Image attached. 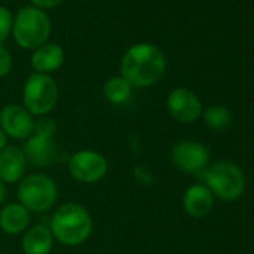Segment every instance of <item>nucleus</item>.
Returning a JSON list of instances; mask_svg holds the SVG:
<instances>
[{"label": "nucleus", "mask_w": 254, "mask_h": 254, "mask_svg": "<svg viewBox=\"0 0 254 254\" xmlns=\"http://www.w3.org/2000/svg\"><path fill=\"white\" fill-rule=\"evenodd\" d=\"M59 102V85L51 75L33 72L23 87V106L33 117H45Z\"/></svg>", "instance_id": "7"}, {"label": "nucleus", "mask_w": 254, "mask_h": 254, "mask_svg": "<svg viewBox=\"0 0 254 254\" xmlns=\"http://www.w3.org/2000/svg\"><path fill=\"white\" fill-rule=\"evenodd\" d=\"M50 230L54 241L66 247L84 244L93 232V218L90 211L78 202H64L53 214Z\"/></svg>", "instance_id": "2"}, {"label": "nucleus", "mask_w": 254, "mask_h": 254, "mask_svg": "<svg viewBox=\"0 0 254 254\" xmlns=\"http://www.w3.org/2000/svg\"><path fill=\"white\" fill-rule=\"evenodd\" d=\"M203 184L214 197L226 202L236 200L245 190V177L242 169L232 162H217L203 171Z\"/></svg>", "instance_id": "6"}, {"label": "nucleus", "mask_w": 254, "mask_h": 254, "mask_svg": "<svg viewBox=\"0 0 254 254\" xmlns=\"http://www.w3.org/2000/svg\"><path fill=\"white\" fill-rule=\"evenodd\" d=\"M35 117L18 103H8L0 109V127L8 138L26 141L35 129Z\"/></svg>", "instance_id": "11"}, {"label": "nucleus", "mask_w": 254, "mask_h": 254, "mask_svg": "<svg viewBox=\"0 0 254 254\" xmlns=\"http://www.w3.org/2000/svg\"><path fill=\"white\" fill-rule=\"evenodd\" d=\"M166 108L174 120L184 124H191L197 121L203 112V106L199 96L186 87L174 88L168 94Z\"/></svg>", "instance_id": "9"}, {"label": "nucleus", "mask_w": 254, "mask_h": 254, "mask_svg": "<svg viewBox=\"0 0 254 254\" xmlns=\"http://www.w3.org/2000/svg\"><path fill=\"white\" fill-rule=\"evenodd\" d=\"M132 85L127 82L121 75L111 76L102 87V94L106 102L112 105H121L126 103L132 97Z\"/></svg>", "instance_id": "17"}, {"label": "nucleus", "mask_w": 254, "mask_h": 254, "mask_svg": "<svg viewBox=\"0 0 254 254\" xmlns=\"http://www.w3.org/2000/svg\"><path fill=\"white\" fill-rule=\"evenodd\" d=\"M32 223V212L20 202H11L0 208V229L8 235L24 233Z\"/></svg>", "instance_id": "15"}, {"label": "nucleus", "mask_w": 254, "mask_h": 254, "mask_svg": "<svg viewBox=\"0 0 254 254\" xmlns=\"http://www.w3.org/2000/svg\"><path fill=\"white\" fill-rule=\"evenodd\" d=\"M63 0H32L33 6L45 11V9H54L57 8L59 5H62Z\"/></svg>", "instance_id": "21"}, {"label": "nucleus", "mask_w": 254, "mask_h": 254, "mask_svg": "<svg viewBox=\"0 0 254 254\" xmlns=\"http://www.w3.org/2000/svg\"><path fill=\"white\" fill-rule=\"evenodd\" d=\"M214 206V196L205 184H193L183 194V208L193 218L206 217Z\"/></svg>", "instance_id": "13"}, {"label": "nucleus", "mask_w": 254, "mask_h": 254, "mask_svg": "<svg viewBox=\"0 0 254 254\" xmlns=\"http://www.w3.org/2000/svg\"><path fill=\"white\" fill-rule=\"evenodd\" d=\"M14 66V60L11 53L3 47L0 45V78H5L11 73Z\"/></svg>", "instance_id": "20"}, {"label": "nucleus", "mask_w": 254, "mask_h": 254, "mask_svg": "<svg viewBox=\"0 0 254 254\" xmlns=\"http://www.w3.org/2000/svg\"><path fill=\"white\" fill-rule=\"evenodd\" d=\"M18 202L32 214L50 211L59 200V187L56 181L42 172L26 175L17 187Z\"/></svg>", "instance_id": "5"}, {"label": "nucleus", "mask_w": 254, "mask_h": 254, "mask_svg": "<svg viewBox=\"0 0 254 254\" xmlns=\"http://www.w3.org/2000/svg\"><path fill=\"white\" fill-rule=\"evenodd\" d=\"M51 20L48 14L36 6L21 8L12 26L15 42L24 50H36L47 44L51 35Z\"/></svg>", "instance_id": "3"}, {"label": "nucleus", "mask_w": 254, "mask_h": 254, "mask_svg": "<svg viewBox=\"0 0 254 254\" xmlns=\"http://www.w3.org/2000/svg\"><path fill=\"white\" fill-rule=\"evenodd\" d=\"M56 133L57 124L54 118H51L50 115L39 117L35 121L33 133L26 139L23 145V151L26 154L27 162L38 168L51 166L59 156Z\"/></svg>", "instance_id": "4"}, {"label": "nucleus", "mask_w": 254, "mask_h": 254, "mask_svg": "<svg viewBox=\"0 0 254 254\" xmlns=\"http://www.w3.org/2000/svg\"><path fill=\"white\" fill-rule=\"evenodd\" d=\"M172 163L184 174H199L209 163L208 148L197 141H180L171 153Z\"/></svg>", "instance_id": "10"}, {"label": "nucleus", "mask_w": 254, "mask_h": 254, "mask_svg": "<svg viewBox=\"0 0 254 254\" xmlns=\"http://www.w3.org/2000/svg\"><path fill=\"white\" fill-rule=\"evenodd\" d=\"M108 171L106 157L94 150H79L67 160L69 175L81 184H96L106 177Z\"/></svg>", "instance_id": "8"}, {"label": "nucleus", "mask_w": 254, "mask_h": 254, "mask_svg": "<svg viewBox=\"0 0 254 254\" xmlns=\"http://www.w3.org/2000/svg\"><path fill=\"white\" fill-rule=\"evenodd\" d=\"M6 199V184L0 181V205H2Z\"/></svg>", "instance_id": "23"}, {"label": "nucleus", "mask_w": 254, "mask_h": 254, "mask_svg": "<svg viewBox=\"0 0 254 254\" xmlns=\"http://www.w3.org/2000/svg\"><path fill=\"white\" fill-rule=\"evenodd\" d=\"M202 118L205 124L212 130H224L232 123V114L230 111L223 105H212L203 109Z\"/></svg>", "instance_id": "18"}, {"label": "nucleus", "mask_w": 254, "mask_h": 254, "mask_svg": "<svg viewBox=\"0 0 254 254\" xmlns=\"http://www.w3.org/2000/svg\"><path fill=\"white\" fill-rule=\"evenodd\" d=\"M6 145H8V136L2 130V127H0V151H2Z\"/></svg>", "instance_id": "22"}, {"label": "nucleus", "mask_w": 254, "mask_h": 254, "mask_svg": "<svg viewBox=\"0 0 254 254\" xmlns=\"http://www.w3.org/2000/svg\"><path fill=\"white\" fill-rule=\"evenodd\" d=\"M64 63V50L59 44L47 42L33 50L30 57V66L36 73L50 75L62 67Z\"/></svg>", "instance_id": "14"}, {"label": "nucleus", "mask_w": 254, "mask_h": 254, "mask_svg": "<svg viewBox=\"0 0 254 254\" xmlns=\"http://www.w3.org/2000/svg\"><path fill=\"white\" fill-rule=\"evenodd\" d=\"M53 247L54 236L45 224H35L23 233L21 251L24 254H50Z\"/></svg>", "instance_id": "16"}, {"label": "nucleus", "mask_w": 254, "mask_h": 254, "mask_svg": "<svg viewBox=\"0 0 254 254\" xmlns=\"http://www.w3.org/2000/svg\"><path fill=\"white\" fill-rule=\"evenodd\" d=\"M27 159L21 147L6 145L0 151V181L3 184H18L26 177Z\"/></svg>", "instance_id": "12"}, {"label": "nucleus", "mask_w": 254, "mask_h": 254, "mask_svg": "<svg viewBox=\"0 0 254 254\" xmlns=\"http://www.w3.org/2000/svg\"><path fill=\"white\" fill-rule=\"evenodd\" d=\"M12 26H14L12 12L6 6L0 5V45L12 33Z\"/></svg>", "instance_id": "19"}, {"label": "nucleus", "mask_w": 254, "mask_h": 254, "mask_svg": "<svg viewBox=\"0 0 254 254\" xmlns=\"http://www.w3.org/2000/svg\"><path fill=\"white\" fill-rule=\"evenodd\" d=\"M166 70V57L153 44L141 42L127 50L120 63V75L132 88H147L160 81Z\"/></svg>", "instance_id": "1"}]
</instances>
